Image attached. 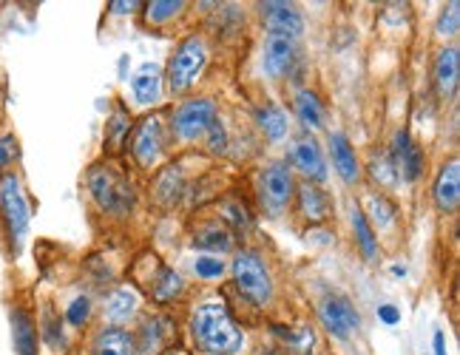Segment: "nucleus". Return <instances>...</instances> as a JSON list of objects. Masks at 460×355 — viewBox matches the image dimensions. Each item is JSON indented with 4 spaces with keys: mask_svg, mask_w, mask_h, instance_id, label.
I'll use <instances>...</instances> for the list:
<instances>
[{
    "mask_svg": "<svg viewBox=\"0 0 460 355\" xmlns=\"http://www.w3.org/2000/svg\"><path fill=\"white\" fill-rule=\"evenodd\" d=\"M230 279H234L236 293L253 307H270L273 301V276L264 256L259 251H239L230 262Z\"/></svg>",
    "mask_w": 460,
    "mask_h": 355,
    "instance_id": "3",
    "label": "nucleus"
},
{
    "mask_svg": "<svg viewBox=\"0 0 460 355\" xmlns=\"http://www.w3.org/2000/svg\"><path fill=\"white\" fill-rule=\"evenodd\" d=\"M432 77L435 88L444 100H452L457 94V83H460V51L457 46H444L435 55L432 63Z\"/></svg>",
    "mask_w": 460,
    "mask_h": 355,
    "instance_id": "20",
    "label": "nucleus"
},
{
    "mask_svg": "<svg viewBox=\"0 0 460 355\" xmlns=\"http://www.w3.org/2000/svg\"><path fill=\"white\" fill-rule=\"evenodd\" d=\"M432 202L440 213H455L460 205V163L452 156L440 165L432 182Z\"/></svg>",
    "mask_w": 460,
    "mask_h": 355,
    "instance_id": "19",
    "label": "nucleus"
},
{
    "mask_svg": "<svg viewBox=\"0 0 460 355\" xmlns=\"http://www.w3.org/2000/svg\"><path fill=\"white\" fill-rule=\"evenodd\" d=\"M0 222H4L12 253H21L29 236V225H31V205L23 193L21 176L14 171L0 176Z\"/></svg>",
    "mask_w": 460,
    "mask_h": 355,
    "instance_id": "4",
    "label": "nucleus"
},
{
    "mask_svg": "<svg viewBox=\"0 0 460 355\" xmlns=\"http://www.w3.org/2000/svg\"><path fill=\"white\" fill-rule=\"evenodd\" d=\"M259 14L268 34H279V38H290L296 40L298 34L305 31V14L296 4H285V0H264L259 4Z\"/></svg>",
    "mask_w": 460,
    "mask_h": 355,
    "instance_id": "12",
    "label": "nucleus"
},
{
    "mask_svg": "<svg viewBox=\"0 0 460 355\" xmlns=\"http://www.w3.org/2000/svg\"><path fill=\"white\" fill-rule=\"evenodd\" d=\"M85 185L97 208L111 219H128L137 208V191L131 176L114 163H94L85 173Z\"/></svg>",
    "mask_w": 460,
    "mask_h": 355,
    "instance_id": "2",
    "label": "nucleus"
},
{
    "mask_svg": "<svg viewBox=\"0 0 460 355\" xmlns=\"http://www.w3.org/2000/svg\"><path fill=\"white\" fill-rule=\"evenodd\" d=\"M290 168H296L305 176V182L322 185L327 180V163H324V151L318 146V139L313 134H305L293 142L290 148Z\"/></svg>",
    "mask_w": 460,
    "mask_h": 355,
    "instance_id": "13",
    "label": "nucleus"
},
{
    "mask_svg": "<svg viewBox=\"0 0 460 355\" xmlns=\"http://www.w3.org/2000/svg\"><path fill=\"white\" fill-rule=\"evenodd\" d=\"M219 217L234 234H251L253 230V210L239 197H225L219 202Z\"/></svg>",
    "mask_w": 460,
    "mask_h": 355,
    "instance_id": "31",
    "label": "nucleus"
},
{
    "mask_svg": "<svg viewBox=\"0 0 460 355\" xmlns=\"http://www.w3.org/2000/svg\"><path fill=\"white\" fill-rule=\"evenodd\" d=\"M327 151H330L335 173L341 176V182L344 185H358L361 182V159H358L356 148H352L349 137L341 134V131H330Z\"/></svg>",
    "mask_w": 460,
    "mask_h": 355,
    "instance_id": "14",
    "label": "nucleus"
},
{
    "mask_svg": "<svg viewBox=\"0 0 460 355\" xmlns=\"http://www.w3.org/2000/svg\"><path fill=\"white\" fill-rule=\"evenodd\" d=\"M190 339L202 352L210 355H236L244 347V333L236 322V315L219 298H208L193 307L190 318Z\"/></svg>",
    "mask_w": 460,
    "mask_h": 355,
    "instance_id": "1",
    "label": "nucleus"
},
{
    "mask_svg": "<svg viewBox=\"0 0 460 355\" xmlns=\"http://www.w3.org/2000/svg\"><path fill=\"white\" fill-rule=\"evenodd\" d=\"M128 134H131V114L119 102L114 114L105 120V151H119L128 142Z\"/></svg>",
    "mask_w": 460,
    "mask_h": 355,
    "instance_id": "32",
    "label": "nucleus"
},
{
    "mask_svg": "<svg viewBox=\"0 0 460 355\" xmlns=\"http://www.w3.org/2000/svg\"><path fill=\"white\" fill-rule=\"evenodd\" d=\"M208 66V43L199 34H188V38L173 49V55L168 60V88L171 94H185L188 88H193L202 77V71Z\"/></svg>",
    "mask_w": 460,
    "mask_h": 355,
    "instance_id": "5",
    "label": "nucleus"
},
{
    "mask_svg": "<svg viewBox=\"0 0 460 355\" xmlns=\"http://www.w3.org/2000/svg\"><path fill=\"white\" fill-rule=\"evenodd\" d=\"M393 273H395V276H403V273H406V268H403V264H395Z\"/></svg>",
    "mask_w": 460,
    "mask_h": 355,
    "instance_id": "44",
    "label": "nucleus"
},
{
    "mask_svg": "<svg viewBox=\"0 0 460 355\" xmlns=\"http://www.w3.org/2000/svg\"><path fill=\"white\" fill-rule=\"evenodd\" d=\"M296 60V40L279 38V34H268L261 46V68L270 80L288 77V71Z\"/></svg>",
    "mask_w": 460,
    "mask_h": 355,
    "instance_id": "18",
    "label": "nucleus"
},
{
    "mask_svg": "<svg viewBox=\"0 0 460 355\" xmlns=\"http://www.w3.org/2000/svg\"><path fill=\"white\" fill-rule=\"evenodd\" d=\"M131 92L137 105H154L163 97V68L156 63L139 66V71L131 77Z\"/></svg>",
    "mask_w": 460,
    "mask_h": 355,
    "instance_id": "25",
    "label": "nucleus"
},
{
    "mask_svg": "<svg viewBox=\"0 0 460 355\" xmlns=\"http://www.w3.org/2000/svg\"><path fill=\"white\" fill-rule=\"evenodd\" d=\"M185 173L180 168V163H171L168 168H163L156 173V182H154V197L159 205H165V208H173L176 202L182 200V193H185Z\"/></svg>",
    "mask_w": 460,
    "mask_h": 355,
    "instance_id": "26",
    "label": "nucleus"
},
{
    "mask_svg": "<svg viewBox=\"0 0 460 355\" xmlns=\"http://www.w3.org/2000/svg\"><path fill=\"white\" fill-rule=\"evenodd\" d=\"M131 142V156H134V165L143 168V171H154L159 165V159L165 154V120L159 114L143 117L131 126L128 134ZM126 142V146H128Z\"/></svg>",
    "mask_w": 460,
    "mask_h": 355,
    "instance_id": "8",
    "label": "nucleus"
},
{
    "mask_svg": "<svg viewBox=\"0 0 460 355\" xmlns=\"http://www.w3.org/2000/svg\"><path fill=\"white\" fill-rule=\"evenodd\" d=\"M361 210H364L367 222L373 225V230H386V227H393L398 222V205L381 191H369Z\"/></svg>",
    "mask_w": 460,
    "mask_h": 355,
    "instance_id": "27",
    "label": "nucleus"
},
{
    "mask_svg": "<svg viewBox=\"0 0 460 355\" xmlns=\"http://www.w3.org/2000/svg\"><path fill=\"white\" fill-rule=\"evenodd\" d=\"M146 284H148V296L156 301V305H173V301L185 293L182 276L176 273L173 268H165V264H159V262H156L154 273L146 279Z\"/></svg>",
    "mask_w": 460,
    "mask_h": 355,
    "instance_id": "22",
    "label": "nucleus"
},
{
    "mask_svg": "<svg viewBox=\"0 0 460 355\" xmlns=\"http://www.w3.org/2000/svg\"><path fill=\"white\" fill-rule=\"evenodd\" d=\"M293 114L307 131L324 129V102L315 92H310V88H302V92L293 97Z\"/></svg>",
    "mask_w": 460,
    "mask_h": 355,
    "instance_id": "29",
    "label": "nucleus"
},
{
    "mask_svg": "<svg viewBox=\"0 0 460 355\" xmlns=\"http://www.w3.org/2000/svg\"><path fill=\"white\" fill-rule=\"evenodd\" d=\"M318 322L339 342H349L361 330V313L341 293H327L318 301Z\"/></svg>",
    "mask_w": 460,
    "mask_h": 355,
    "instance_id": "9",
    "label": "nucleus"
},
{
    "mask_svg": "<svg viewBox=\"0 0 460 355\" xmlns=\"http://www.w3.org/2000/svg\"><path fill=\"white\" fill-rule=\"evenodd\" d=\"M190 244L199 247L202 253L222 256V253H230L236 247V234L222 219H202L197 227H193Z\"/></svg>",
    "mask_w": 460,
    "mask_h": 355,
    "instance_id": "15",
    "label": "nucleus"
},
{
    "mask_svg": "<svg viewBox=\"0 0 460 355\" xmlns=\"http://www.w3.org/2000/svg\"><path fill=\"white\" fill-rule=\"evenodd\" d=\"M38 335H40V342H43L49 350H55V352H63V350H66V333H63V322H60V315L55 313V307H51V305H46V307H43Z\"/></svg>",
    "mask_w": 460,
    "mask_h": 355,
    "instance_id": "34",
    "label": "nucleus"
},
{
    "mask_svg": "<svg viewBox=\"0 0 460 355\" xmlns=\"http://www.w3.org/2000/svg\"><path fill=\"white\" fill-rule=\"evenodd\" d=\"M256 193H259V210L264 217L270 219H279L281 213H285L293 202V193H296V176H293V168L288 163H268L259 173V185H256Z\"/></svg>",
    "mask_w": 460,
    "mask_h": 355,
    "instance_id": "6",
    "label": "nucleus"
},
{
    "mask_svg": "<svg viewBox=\"0 0 460 355\" xmlns=\"http://www.w3.org/2000/svg\"><path fill=\"white\" fill-rule=\"evenodd\" d=\"M227 271V264L222 256H210V253H202L193 259V273H197V279L202 281H219Z\"/></svg>",
    "mask_w": 460,
    "mask_h": 355,
    "instance_id": "36",
    "label": "nucleus"
},
{
    "mask_svg": "<svg viewBox=\"0 0 460 355\" xmlns=\"http://www.w3.org/2000/svg\"><path fill=\"white\" fill-rule=\"evenodd\" d=\"M270 333L279 339V344L285 347L290 355H313L318 344V333L313 324H273Z\"/></svg>",
    "mask_w": 460,
    "mask_h": 355,
    "instance_id": "23",
    "label": "nucleus"
},
{
    "mask_svg": "<svg viewBox=\"0 0 460 355\" xmlns=\"http://www.w3.org/2000/svg\"><path fill=\"white\" fill-rule=\"evenodd\" d=\"M17 156H21V146H17L14 134H0V176L12 171Z\"/></svg>",
    "mask_w": 460,
    "mask_h": 355,
    "instance_id": "39",
    "label": "nucleus"
},
{
    "mask_svg": "<svg viewBox=\"0 0 460 355\" xmlns=\"http://www.w3.org/2000/svg\"><path fill=\"white\" fill-rule=\"evenodd\" d=\"M219 120V105L210 97H188L171 111V137L180 142H199Z\"/></svg>",
    "mask_w": 460,
    "mask_h": 355,
    "instance_id": "7",
    "label": "nucleus"
},
{
    "mask_svg": "<svg viewBox=\"0 0 460 355\" xmlns=\"http://www.w3.org/2000/svg\"><path fill=\"white\" fill-rule=\"evenodd\" d=\"M386 154H389V159H393V168H395L401 182L412 185V182L420 180L423 165H427V156H423L420 142H415L410 131H406V129L395 131L393 146H389Z\"/></svg>",
    "mask_w": 460,
    "mask_h": 355,
    "instance_id": "10",
    "label": "nucleus"
},
{
    "mask_svg": "<svg viewBox=\"0 0 460 355\" xmlns=\"http://www.w3.org/2000/svg\"><path fill=\"white\" fill-rule=\"evenodd\" d=\"M139 293H137V288H131V284H117V288L105 296V301H102V318L109 324H126V322H131V318L137 315V310H139Z\"/></svg>",
    "mask_w": 460,
    "mask_h": 355,
    "instance_id": "21",
    "label": "nucleus"
},
{
    "mask_svg": "<svg viewBox=\"0 0 460 355\" xmlns=\"http://www.w3.org/2000/svg\"><path fill=\"white\" fill-rule=\"evenodd\" d=\"M92 352L94 355H137L134 333H128L126 327L105 324L94 333Z\"/></svg>",
    "mask_w": 460,
    "mask_h": 355,
    "instance_id": "24",
    "label": "nucleus"
},
{
    "mask_svg": "<svg viewBox=\"0 0 460 355\" xmlns=\"http://www.w3.org/2000/svg\"><path fill=\"white\" fill-rule=\"evenodd\" d=\"M92 310H94L92 296L72 298V301H68V307H66V324L68 327H85L88 318H92Z\"/></svg>",
    "mask_w": 460,
    "mask_h": 355,
    "instance_id": "37",
    "label": "nucleus"
},
{
    "mask_svg": "<svg viewBox=\"0 0 460 355\" xmlns=\"http://www.w3.org/2000/svg\"><path fill=\"white\" fill-rule=\"evenodd\" d=\"M139 6H143V4H134V0H131V4H109V12H111V14H131V12H137Z\"/></svg>",
    "mask_w": 460,
    "mask_h": 355,
    "instance_id": "42",
    "label": "nucleus"
},
{
    "mask_svg": "<svg viewBox=\"0 0 460 355\" xmlns=\"http://www.w3.org/2000/svg\"><path fill=\"white\" fill-rule=\"evenodd\" d=\"M163 355H190L188 350H180V347H171V350H165Z\"/></svg>",
    "mask_w": 460,
    "mask_h": 355,
    "instance_id": "43",
    "label": "nucleus"
},
{
    "mask_svg": "<svg viewBox=\"0 0 460 355\" xmlns=\"http://www.w3.org/2000/svg\"><path fill=\"white\" fill-rule=\"evenodd\" d=\"M185 6L188 4H182V0H154V4H146V21L156 26L171 23L185 12Z\"/></svg>",
    "mask_w": 460,
    "mask_h": 355,
    "instance_id": "35",
    "label": "nucleus"
},
{
    "mask_svg": "<svg viewBox=\"0 0 460 355\" xmlns=\"http://www.w3.org/2000/svg\"><path fill=\"white\" fill-rule=\"evenodd\" d=\"M367 171H369V176H373V182L381 188V193L395 191L401 185L398 173L393 168V159H389L386 151H373V156H369V163H367Z\"/></svg>",
    "mask_w": 460,
    "mask_h": 355,
    "instance_id": "33",
    "label": "nucleus"
},
{
    "mask_svg": "<svg viewBox=\"0 0 460 355\" xmlns=\"http://www.w3.org/2000/svg\"><path fill=\"white\" fill-rule=\"evenodd\" d=\"M293 200H296L298 217H302L305 222H310V225H322V222L330 219V213H332V200H330V193H327L322 185H315V182H298V185H296V193H293Z\"/></svg>",
    "mask_w": 460,
    "mask_h": 355,
    "instance_id": "16",
    "label": "nucleus"
},
{
    "mask_svg": "<svg viewBox=\"0 0 460 355\" xmlns=\"http://www.w3.org/2000/svg\"><path fill=\"white\" fill-rule=\"evenodd\" d=\"M349 222H352V236H356V244H358L361 256L367 262H378V256H381L378 234L373 230V225L367 222L361 205H356V202H352V208H349Z\"/></svg>",
    "mask_w": 460,
    "mask_h": 355,
    "instance_id": "28",
    "label": "nucleus"
},
{
    "mask_svg": "<svg viewBox=\"0 0 460 355\" xmlns=\"http://www.w3.org/2000/svg\"><path fill=\"white\" fill-rule=\"evenodd\" d=\"M205 142H208V148L214 151V154H225L227 151V129H225V122L222 117L210 126V131L205 134Z\"/></svg>",
    "mask_w": 460,
    "mask_h": 355,
    "instance_id": "40",
    "label": "nucleus"
},
{
    "mask_svg": "<svg viewBox=\"0 0 460 355\" xmlns=\"http://www.w3.org/2000/svg\"><path fill=\"white\" fill-rule=\"evenodd\" d=\"M378 322L386 324V327L401 324V307H395L393 301H384V305L378 307Z\"/></svg>",
    "mask_w": 460,
    "mask_h": 355,
    "instance_id": "41",
    "label": "nucleus"
},
{
    "mask_svg": "<svg viewBox=\"0 0 460 355\" xmlns=\"http://www.w3.org/2000/svg\"><path fill=\"white\" fill-rule=\"evenodd\" d=\"M9 327H12V344L14 355H40V335H38V322L29 307L14 305L9 310Z\"/></svg>",
    "mask_w": 460,
    "mask_h": 355,
    "instance_id": "17",
    "label": "nucleus"
},
{
    "mask_svg": "<svg viewBox=\"0 0 460 355\" xmlns=\"http://www.w3.org/2000/svg\"><path fill=\"white\" fill-rule=\"evenodd\" d=\"M457 29H460V4L452 0V4L438 17V34L440 38H455Z\"/></svg>",
    "mask_w": 460,
    "mask_h": 355,
    "instance_id": "38",
    "label": "nucleus"
},
{
    "mask_svg": "<svg viewBox=\"0 0 460 355\" xmlns=\"http://www.w3.org/2000/svg\"><path fill=\"white\" fill-rule=\"evenodd\" d=\"M176 335V324L173 318L165 313H148L139 318V327L134 333V344L139 355H163L165 350H171V339Z\"/></svg>",
    "mask_w": 460,
    "mask_h": 355,
    "instance_id": "11",
    "label": "nucleus"
},
{
    "mask_svg": "<svg viewBox=\"0 0 460 355\" xmlns=\"http://www.w3.org/2000/svg\"><path fill=\"white\" fill-rule=\"evenodd\" d=\"M256 126H259V131L268 137L270 142H281V139L290 134L288 111L281 109V105H276V102H264L261 109L256 111Z\"/></svg>",
    "mask_w": 460,
    "mask_h": 355,
    "instance_id": "30",
    "label": "nucleus"
}]
</instances>
